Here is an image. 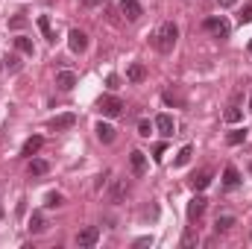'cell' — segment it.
Segmentation results:
<instances>
[{
	"label": "cell",
	"mask_w": 252,
	"mask_h": 249,
	"mask_svg": "<svg viewBox=\"0 0 252 249\" xmlns=\"http://www.w3.org/2000/svg\"><path fill=\"white\" fill-rule=\"evenodd\" d=\"M182 244H185V247H193V244H196V238H193V232H185V238H182Z\"/></svg>",
	"instance_id": "31"
},
{
	"label": "cell",
	"mask_w": 252,
	"mask_h": 249,
	"mask_svg": "<svg viewBox=\"0 0 252 249\" xmlns=\"http://www.w3.org/2000/svg\"><path fill=\"white\" fill-rule=\"evenodd\" d=\"M97 112H100V115H106V118H118V115L124 112V100H121V97H115V94H106V97H100V100H97Z\"/></svg>",
	"instance_id": "2"
},
{
	"label": "cell",
	"mask_w": 252,
	"mask_h": 249,
	"mask_svg": "<svg viewBox=\"0 0 252 249\" xmlns=\"http://www.w3.org/2000/svg\"><path fill=\"white\" fill-rule=\"evenodd\" d=\"M250 53H252V41H250Z\"/></svg>",
	"instance_id": "35"
},
{
	"label": "cell",
	"mask_w": 252,
	"mask_h": 249,
	"mask_svg": "<svg viewBox=\"0 0 252 249\" xmlns=\"http://www.w3.org/2000/svg\"><path fill=\"white\" fill-rule=\"evenodd\" d=\"M238 21H241V24H250V21H252V3H247V6L241 9V15H238Z\"/></svg>",
	"instance_id": "27"
},
{
	"label": "cell",
	"mask_w": 252,
	"mask_h": 249,
	"mask_svg": "<svg viewBox=\"0 0 252 249\" xmlns=\"http://www.w3.org/2000/svg\"><path fill=\"white\" fill-rule=\"evenodd\" d=\"M232 147H238V144H244L247 141V129H235V132H229V138H226Z\"/></svg>",
	"instance_id": "22"
},
{
	"label": "cell",
	"mask_w": 252,
	"mask_h": 249,
	"mask_svg": "<svg viewBox=\"0 0 252 249\" xmlns=\"http://www.w3.org/2000/svg\"><path fill=\"white\" fill-rule=\"evenodd\" d=\"M250 112H252V100H250Z\"/></svg>",
	"instance_id": "34"
},
{
	"label": "cell",
	"mask_w": 252,
	"mask_h": 249,
	"mask_svg": "<svg viewBox=\"0 0 252 249\" xmlns=\"http://www.w3.org/2000/svg\"><path fill=\"white\" fill-rule=\"evenodd\" d=\"M97 3H103V0H82V6H88V9H91V6H97Z\"/></svg>",
	"instance_id": "33"
},
{
	"label": "cell",
	"mask_w": 252,
	"mask_h": 249,
	"mask_svg": "<svg viewBox=\"0 0 252 249\" xmlns=\"http://www.w3.org/2000/svg\"><path fill=\"white\" fill-rule=\"evenodd\" d=\"M176 38H179V27H176L173 21H167V24H161V27L156 30L153 44H156L158 53H170V50L176 47Z\"/></svg>",
	"instance_id": "1"
},
{
	"label": "cell",
	"mask_w": 252,
	"mask_h": 249,
	"mask_svg": "<svg viewBox=\"0 0 252 249\" xmlns=\"http://www.w3.org/2000/svg\"><path fill=\"white\" fill-rule=\"evenodd\" d=\"M94 132H97V138H100L103 144H112V141H115V126L112 124H103V121H100V124L94 126Z\"/></svg>",
	"instance_id": "14"
},
{
	"label": "cell",
	"mask_w": 252,
	"mask_h": 249,
	"mask_svg": "<svg viewBox=\"0 0 252 249\" xmlns=\"http://www.w3.org/2000/svg\"><path fill=\"white\" fill-rule=\"evenodd\" d=\"M205 205H208L205 196H193L188 202V220H199V217L205 214Z\"/></svg>",
	"instance_id": "7"
},
{
	"label": "cell",
	"mask_w": 252,
	"mask_h": 249,
	"mask_svg": "<svg viewBox=\"0 0 252 249\" xmlns=\"http://www.w3.org/2000/svg\"><path fill=\"white\" fill-rule=\"evenodd\" d=\"M205 30L214 35V38H229V32H232V27H229V21L220 15V18H208L205 21Z\"/></svg>",
	"instance_id": "3"
},
{
	"label": "cell",
	"mask_w": 252,
	"mask_h": 249,
	"mask_svg": "<svg viewBox=\"0 0 252 249\" xmlns=\"http://www.w3.org/2000/svg\"><path fill=\"white\" fill-rule=\"evenodd\" d=\"M41 144H44V138H41V135H32V138H27V144H24V150H21V153L32 158V156L41 150Z\"/></svg>",
	"instance_id": "16"
},
{
	"label": "cell",
	"mask_w": 252,
	"mask_h": 249,
	"mask_svg": "<svg viewBox=\"0 0 252 249\" xmlns=\"http://www.w3.org/2000/svg\"><path fill=\"white\" fill-rule=\"evenodd\" d=\"M156 129H158L164 138H170V135L176 132V124H173V118H170V115H164V112H161V115L156 118Z\"/></svg>",
	"instance_id": "10"
},
{
	"label": "cell",
	"mask_w": 252,
	"mask_h": 249,
	"mask_svg": "<svg viewBox=\"0 0 252 249\" xmlns=\"http://www.w3.org/2000/svg\"><path fill=\"white\" fill-rule=\"evenodd\" d=\"M129 167H132L135 176H144V173H147V156H144L141 150H132V156H129Z\"/></svg>",
	"instance_id": "6"
},
{
	"label": "cell",
	"mask_w": 252,
	"mask_h": 249,
	"mask_svg": "<svg viewBox=\"0 0 252 249\" xmlns=\"http://www.w3.org/2000/svg\"><path fill=\"white\" fill-rule=\"evenodd\" d=\"M76 124V115H70V112H64L59 118H53L50 121V129H56V132H62V129H70V126Z\"/></svg>",
	"instance_id": "13"
},
{
	"label": "cell",
	"mask_w": 252,
	"mask_h": 249,
	"mask_svg": "<svg viewBox=\"0 0 252 249\" xmlns=\"http://www.w3.org/2000/svg\"><path fill=\"white\" fill-rule=\"evenodd\" d=\"M47 170H50V164H47L44 158H32V161H30V176H44Z\"/></svg>",
	"instance_id": "18"
},
{
	"label": "cell",
	"mask_w": 252,
	"mask_h": 249,
	"mask_svg": "<svg viewBox=\"0 0 252 249\" xmlns=\"http://www.w3.org/2000/svg\"><path fill=\"white\" fill-rule=\"evenodd\" d=\"M32 235H41L44 229H47V220H44V214L41 211H32V217H30V226H27Z\"/></svg>",
	"instance_id": "15"
},
{
	"label": "cell",
	"mask_w": 252,
	"mask_h": 249,
	"mask_svg": "<svg viewBox=\"0 0 252 249\" xmlns=\"http://www.w3.org/2000/svg\"><path fill=\"white\" fill-rule=\"evenodd\" d=\"M190 156H193V147H182V150H179V156H176V164H179V167H182V164H188Z\"/></svg>",
	"instance_id": "23"
},
{
	"label": "cell",
	"mask_w": 252,
	"mask_h": 249,
	"mask_svg": "<svg viewBox=\"0 0 252 249\" xmlns=\"http://www.w3.org/2000/svg\"><path fill=\"white\" fill-rule=\"evenodd\" d=\"M217 3H220V9H229V6H235L238 0H217Z\"/></svg>",
	"instance_id": "32"
},
{
	"label": "cell",
	"mask_w": 252,
	"mask_h": 249,
	"mask_svg": "<svg viewBox=\"0 0 252 249\" xmlns=\"http://www.w3.org/2000/svg\"><path fill=\"white\" fill-rule=\"evenodd\" d=\"M232 226H235V217L232 214H220L217 223H214V232H229Z\"/></svg>",
	"instance_id": "19"
},
{
	"label": "cell",
	"mask_w": 252,
	"mask_h": 249,
	"mask_svg": "<svg viewBox=\"0 0 252 249\" xmlns=\"http://www.w3.org/2000/svg\"><path fill=\"white\" fill-rule=\"evenodd\" d=\"M38 30L44 32V38H47V41H56V35H53V27H50V18H47V15H41V18H38Z\"/></svg>",
	"instance_id": "20"
},
{
	"label": "cell",
	"mask_w": 252,
	"mask_h": 249,
	"mask_svg": "<svg viewBox=\"0 0 252 249\" xmlns=\"http://www.w3.org/2000/svg\"><path fill=\"white\" fill-rule=\"evenodd\" d=\"M241 118H244V112H241L238 106H229V109H226V121H229V124H238Z\"/></svg>",
	"instance_id": "24"
},
{
	"label": "cell",
	"mask_w": 252,
	"mask_h": 249,
	"mask_svg": "<svg viewBox=\"0 0 252 249\" xmlns=\"http://www.w3.org/2000/svg\"><path fill=\"white\" fill-rule=\"evenodd\" d=\"M0 214H3V208H0Z\"/></svg>",
	"instance_id": "36"
},
{
	"label": "cell",
	"mask_w": 252,
	"mask_h": 249,
	"mask_svg": "<svg viewBox=\"0 0 252 249\" xmlns=\"http://www.w3.org/2000/svg\"><path fill=\"white\" fill-rule=\"evenodd\" d=\"M97 241H100V229L97 226H88V229H82L76 235V247H82V249H91Z\"/></svg>",
	"instance_id": "4"
},
{
	"label": "cell",
	"mask_w": 252,
	"mask_h": 249,
	"mask_svg": "<svg viewBox=\"0 0 252 249\" xmlns=\"http://www.w3.org/2000/svg\"><path fill=\"white\" fill-rule=\"evenodd\" d=\"M250 170H252V164H250Z\"/></svg>",
	"instance_id": "37"
},
{
	"label": "cell",
	"mask_w": 252,
	"mask_h": 249,
	"mask_svg": "<svg viewBox=\"0 0 252 249\" xmlns=\"http://www.w3.org/2000/svg\"><path fill=\"white\" fill-rule=\"evenodd\" d=\"M211 179H214V170H208V167H205V170H199V173H193V176H190V185L196 187V190H205V187L211 185Z\"/></svg>",
	"instance_id": "8"
},
{
	"label": "cell",
	"mask_w": 252,
	"mask_h": 249,
	"mask_svg": "<svg viewBox=\"0 0 252 249\" xmlns=\"http://www.w3.org/2000/svg\"><path fill=\"white\" fill-rule=\"evenodd\" d=\"M126 196V185L124 182H115V187H112V202H121Z\"/></svg>",
	"instance_id": "25"
},
{
	"label": "cell",
	"mask_w": 252,
	"mask_h": 249,
	"mask_svg": "<svg viewBox=\"0 0 252 249\" xmlns=\"http://www.w3.org/2000/svg\"><path fill=\"white\" fill-rule=\"evenodd\" d=\"M15 47H18V53H27V56L35 53V50H32V41H30L27 35H18V38H15Z\"/></svg>",
	"instance_id": "21"
},
{
	"label": "cell",
	"mask_w": 252,
	"mask_h": 249,
	"mask_svg": "<svg viewBox=\"0 0 252 249\" xmlns=\"http://www.w3.org/2000/svg\"><path fill=\"white\" fill-rule=\"evenodd\" d=\"M223 185H226V187H238V185H241V173H238V167H232V164H229V167L223 170Z\"/></svg>",
	"instance_id": "17"
},
{
	"label": "cell",
	"mask_w": 252,
	"mask_h": 249,
	"mask_svg": "<svg viewBox=\"0 0 252 249\" xmlns=\"http://www.w3.org/2000/svg\"><path fill=\"white\" fill-rule=\"evenodd\" d=\"M6 67H9L12 73H15V70H21V62H18V56H9V59H6Z\"/></svg>",
	"instance_id": "29"
},
{
	"label": "cell",
	"mask_w": 252,
	"mask_h": 249,
	"mask_svg": "<svg viewBox=\"0 0 252 249\" xmlns=\"http://www.w3.org/2000/svg\"><path fill=\"white\" fill-rule=\"evenodd\" d=\"M56 85H59V91H70L76 85V73L73 70H59L56 73Z\"/></svg>",
	"instance_id": "11"
},
{
	"label": "cell",
	"mask_w": 252,
	"mask_h": 249,
	"mask_svg": "<svg viewBox=\"0 0 252 249\" xmlns=\"http://www.w3.org/2000/svg\"><path fill=\"white\" fill-rule=\"evenodd\" d=\"M144 79H147V67H144L141 62L129 64V70H126V82H135V85H138V82H144Z\"/></svg>",
	"instance_id": "12"
},
{
	"label": "cell",
	"mask_w": 252,
	"mask_h": 249,
	"mask_svg": "<svg viewBox=\"0 0 252 249\" xmlns=\"http://www.w3.org/2000/svg\"><path fill=\"white\" fill-rule=\"evenodd\" d=\"M150 132H153V124H150V121H141V124H138V135L150 138Z\"/></svg>",
	"instance_id": "28"
},
{
	"label": "cell",
	"mask_w": 252,
	"mask_h": 249,
	"mask_svg": "<svg viewBox=\"0 0 252 249\" xmlns=\"http://www.w3.org/2000/svg\"><path fill=\"white\" fill-rule=\"evenodd\" d=\"M121 12H124L129 21H138V18L144 15V9H141L138 0H121Z\"/></svg>",
	"instance_id": "9"
},
{
	"label": "cell",
	"mask_w": 252,
	"mask_h": 249,
	"mask_svg": "<svg viewBox=\"0 0 252 249\" xmlns=\"http://www.w3.org/2000/svg\"><path fill=\"white\" fill-rule=\"evenodd\" d=\"M67 44H70L73 53H85V47H88V35H85L82 30H70V32H67Z\"/></svg>",
	"instance_id": "5"
},
{
	"label": "cell",
	"mask_w": 252,
	"mask_h": 249,
	"mask_svg": "<svg viewBox=\"0 0 252 249\" xmlns=\"http://www.w3.org/2000/svg\"><path fill=\"white\" fill-rule=\"evenodd\" d=\"M44 205H47V208H59V205H62V193H47Z\"/></svg>",
	"instance_id": "26"
},
{
	"label": "cell",
	"mask_w": 252,
	"mask_h": 249,
	"mask_svg": "<svg viewBox=\"0 0 252 249\" xmlns=\"http://www.w3.org/2000/svg\"><path fill=\"white\" fill-rule=\"evenodd\" d=\"M24 24H27V18H24V15H18V18H12V21H9V27H12V30H21Z\"/></svg>",
	"instance_id": "30"
}]
</instances>
